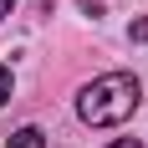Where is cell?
<instances>
[{"mask_svg":"<svg viewBox=\"0 0 148 148\" xmlns=\"http://www.w3.org/2000/svg\"><path fill=\"white\" fill-rule=\"evenodd\" d=\"M10 5H15V0H0V15H10Z\"/></svg>","mask_w":148,"mask_h":148,"instance_id":"8992f818","label":"cell"},{"mask_svg":"<svg viewBox=\"0 0 148 148\" xmlns=\"http://www.w3.org/2000/svg\"><path fill=\"white\" fill-rule=\"evenodd\" d=\"M0 102H10V66H0Z\"/></svg>","mask_w":148,"mask_h":148,"instance_id":"277c9868","label":"cell"},{"mask_svg":"<svg viewBox=\"0 0 148 148\" xmlns=\"http://www.w3.org/2000/svg\"><path fill=\"white\" fill-rule=\"evenodd\" d=\"M138 102H143L138 77H128V72H102V77H92L87 87H82L77 118L87 123V128H118V123H128V118L138 112Z\"/></svg>","mask_w":148,"mask_h":148,"instance_id":"6da1fadb","label":"cell"},{"mask_svg":"<svg viewBox=\"0 0 148 148\" xmlns=\"http://www.w3.org/2000/svg\"><path fill=\"white\" fill-rule=\"evenodd\" d=\"M107 148H138V138H118V143H107Z\"/></svg>","mask_w":148,"mask_h":148,"instance_id":"5b68a950","label":"cell"},{"mask_svg":"<svg viewBox=\"0 0 148 148\" xmlns=\"http://www.w3.org/2000/svg\"><path fill=\"white\" fill-rule=\"evenodd\" d=\"M128 36H133V41H148V15H143V21H133V26H128Z\"/></svg>","mask_w":148,"mask_h":148,"instance_id":"3957f363","label":"cell"},{"mask_svg":"<svg viewBox=\"0 0 148 148\" xmlns=\"http://www.w3.org/2000/svg\"><path fill=\"white\" fill-rule=\"evenodd\" d=\"M5 148H46V133L41 128H21V133H10Z\"/></svg>","mask_w":148,"mask_h":148,"instance_id":"7a4b0ae2","label":"cell"}]
</instances>
